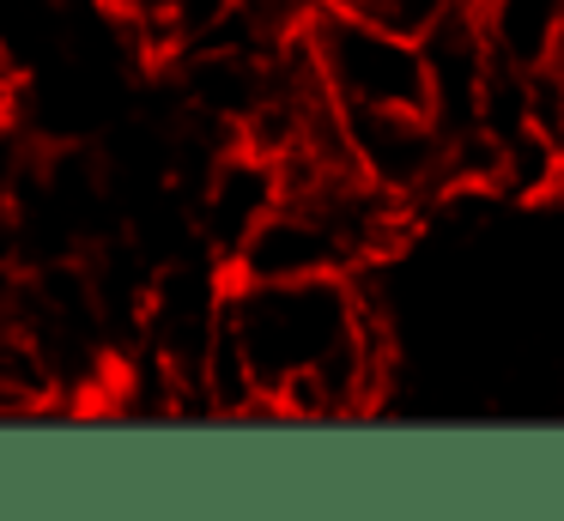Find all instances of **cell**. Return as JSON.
<instances>
[{
	"instance_id": "3957f363",
	"label": "cell",
	"mask_w": 564,
	"mask_h": 521,
	"mask_svg": "<svg viewBox=\"0 0 564 521\" xmlns=\"http://www.w3.org/2000/svg\"><path fill=\"white\" fill-rule=\"evenodd\" d=\"M231 279H322V273H365L358 242L316 194H280L225 254Z\"/></svg>"
},
{
	"instance_id": "9c48e42d",
	"label": "cell",
	"mask_w": 564,
	"mask_h": 521,
	"mask_svg": "<svg viewBox=\"0 0 564 521\" xmlns=\"http://www.w3.org/2000/svg\"><path fill=\"white\" fill-rule=\"evenodd\" d=\"M546 73H552V79H558V85H564V36H558V48H552V61H546Z\"/></svg>"
},
{
	"instance_id": "7a4b0ae2",
	"label": "cell",
	"mask_w": 564,
	"mask_h": 521,
	"mask_svg": "<svg viewBox=\"0 0 564 521\" xmlns=\"http://www.w3.org/2000/svg\"><path fill=\"white\" fill-rule=\"evenodd\" d=\"M297 36L334 109H431V67L419 36L382 31L334 7H310Z\"/></svg>"
},
{
	"instance_id": "6da1fadb",
	"label": "cell",
	"mask_w": 564,
	"mask_h": 521,
	"mask_svg": "<svg viewBox=\"0 0 564 521\" xmlns=\"http://www.w3.org/2000/svg\"><path fill=\"white\" fill-rule=\"evenodd\" d=\"M225 327L256 376L268 419H365L389 376V339L358 273L231 279Z\"/></svg>"
},
{
	"instance_id": "277c9868",
	"label": "cell",
	"mask_w": 564,
	"mask_h": 521,
	"mask_svg": "<svg viewBox=\"0 0 564 521\" xmlns=\"http://www.w3.org/2000/svg\"><path fill=\"white\" fill-rule=\"evenodd\" d=\"M340 133L358 176H370L401 206L455 188L449 176V133L431 109H340Z\"/></svg>"
},
{
	"instance_id": "ba28073f",
	"label": "cell",
	"mask_w": 564,
	"mask_h": 521,
	"mask_svg": "<svg viewBox=\"0 0 564 521\" xmlns=\"http://www.w3.org/2000/svg\"><path fill=\"white\" fill-rule=\"evenodd\" d=\"M13 412H31V400L19 394V388L7 382V376H0V419H13Z\"/></svg>"
},
{
	"instance_id": "8992f818",
	"label": "cell",
	"mask_w": 564,
	"mask_h": 521,
	"mask_svg": "<svg viewBox=\"0 0 564 521\" xmlns=\"http://www.w3.org/2000/svg\"><path fill=\"white\" fill-rule=\"evenodd\" d=\"M474 24L498 67L540 73L564 36V0H474Z\"/></svg>"
},
{
	"instance_id": "5b68a950",
	"label": "cell",
	"mask_w": 564,
	"mask_h": 521,
	"mask_svg": "<svg viewBox=\"0 0 564 521\" xmlns=\"http://www.w3.org/2000/svg\"><path fill=\"white\" fill-rule=\"evenodd\" d=\"M280 200V164L261 158L256 145L231 140L207 170H200V237L213 242V254H231L243 242V230L256 225L268 206Z\"/></svg>"
},
{
	"instance_id": "52a82bcc",
	"label": "cell",
	"mask_w": 564,
	"mask_h": 521,
	"mask_svg": "<svg viewBox=\"0 0 564 521\" xmlns=\"http://www.w3.org/2000/svg\"><path fill=\"white\" fill-rule=\"evenodd\" d=\"M316 7L334 12H352V19H370L382 31H401V36H425L443 12H455L462 0H316Z\"/></svg>"
}]
</instances>
